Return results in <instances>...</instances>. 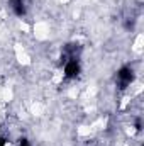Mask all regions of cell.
Returning <instances> with one entry per match:
<instances>
[{
    "label": "cell",
    "instance_id": "1",
    "mask_svg": "<svg viewBox=\"0 0 144 146\" xmlns=\"http://www.w3.org/2000/svg\"><path fill=\"white\" fill-rule=\"evenodd\" d=\"M78 73H80V65H78V61H75V60L68 61L66 66H65V75H66L68 78H73V76H76Z\"/></svg>",
    "mask_w": 144,
    "mask_h": 146
},
{
    "label": "cell",
    "instance_id": "2",
    "mask_svg": "<svg viewBox=\"0 0 144 146\" xmlns=\"http://www.w3.org/2000/svg\"><path fill=\"white\" fill-rule=\"evenodd\" d=\"M119 80H120V87L124 88L127 83H131V80H132V72H131L129 68H122V70L119 72Z\"/></svg>",
    "mask_w": 144,
    "mask_h": 146
},
{
    "label": "cell",
    "instance_id": "3",
    "mask_svg": "<svg viewBox=\"0 0 144 146\" xmlns=\"http://www.w3.org/2000/svg\"><path fill=\"white\" fill-rule=\"evenodd\" d=\"M10 3H12V9H14V12H15L17 15H24V14H26L24 2H22V0H12Z\"/></svg>",
    "mask_w": 144,
    "mask_h": 146
},
{
    "label": "cell",
    "instance_id": "4",
    "mask_svg": "<svg viewBox=\"0 0 144 146\" xmlns=\"http://www.w3.org/2000/svg\"><path fill=\"white\" fill-rule=\"evenodd\" d=\"M20 146H29V143H27V139H22V141H20Z\"/></svg>",
    "mask_w": 144,
    "mask_h": 146
},
{
    "label": "cell",
    "instance_id": "5",
    "mask_svg": "<svg viewBox=\"0 0 144 146\" xmlns=\"http://www.w3.org/2000/svg\"><path fill=\"white\" fill-rule=\"evenodd\" d=\"M3 145H5V141H3V139L0 138V146H3Z\"/></svg>",
    "mask_w": 144,
    "mask_h": 146
}]
</instances>
